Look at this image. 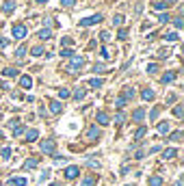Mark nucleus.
I'll list each match as a JSON object with an SVG mask.
<instances>
[{
	"label": "nucleus",
	"instance_id": "obj_1",
	"mask_svg": "<svg viewBox=\"0 0 184 186\" xmlns=\"http://www.w3.org/2000/svg\"><path fill=\"white\" fill-rule=\"evenodd\" d=\"M83 65H85V58L74 54V56H72V61H69V65H67V72H69V74H76V72H78Z\"/></svg>",
	"mask_w": 184,
	"mask_h": 186
},
{
	"label": "nucleus",
	"instance_id": "obj_2",
	"mask_svg": "<svg viewBox=\"0 0 184 186\" xmlns=\"http://www.w3.org/2000/svg\"><path fill=\"white\" fill-rule=\"evenodd\" d=\"M26 35H28V28H26L24 24H15V26L11 28V37H13V39H24Z\"/></svg>",
	"mask_w": 184,
	"mask_h": 186
},
{
	"label": "nucleus",
	"instance_id": "obj_3",
	"mask_svg": "<svg viewBox=\"0 0 184 186\" xmlns=\"http://www.w3.org/2000/svg\"><path fill=\"white\" fill-rule=\"evenodd\" d=\"M100 22H102V13H95V15H91V17L80 20V26L87 28V26H95V24H100Z\"/></svg>",
	"mask_w": 184,
	"mask_h": 186
},
{
	"label": "nucleus",
	"instance_id": "obj_4",
	"mask_svg": "<svg viewBox=\"0 0 184 186\" xmlns=\"http://www.w3.org/2000/svg\"><path fill=\"white\" fill-rule=\"evenodd\" d=\"M54 149H56V143L52 139L41 141V151H44V154H54Z\"/></svg>",
	"mask_w": 184,
	"mask_h": 186
},
{
	"label": "nucleus",
	"instance_id": "obj_5",
	"mask_svg": "<svg viewBox=\"0 0 184 186\" xmlns=\"http://www.w3.org/2000/svg\"><path fill=\"white\" fill-rule=\"evenodd\" d=\"M95 126H108V121H111V117H108V113H104V110H100L97 115H95Z\"/></svg>",
	"mask_w": 184,
	"mask_h": 186
},
{
	"label": "nucleus",
	"instance_id": "obj_6",
	"mask_svg": "<svg viewBox=\"0 0 184 186\" xmlns=\"http://www.w3.org/2000/svg\"><path fill=\"white\" fill-rule=\"evenodd\" d=\"M78 175H80V167L72 165V167L65 169V178H67V180H74V178H78Z\"/></svg>",
	"mask_w": 184,
	"mask_h": 186
},
{
	"label": "nucleus",
	"instance_id": "obj_7",
	"mask_svg": "<svg viewBox=\"0 0 184 186\" xmlns=\"http://www.w3.org/2000/svg\"><path fill=\"white\" fill-rule=\"evenodd\" d=\"M100 139V128H97V126H91V128H89V130H87V141H97Z\"/></svg>",
	"mask_w": 184,
	"mask_h": 186
},
{
	"label": "nucleus",
	"instance_id": "obj_8",
	"mask_svg": "<svg viewBox=\"0 0 184 186\" xmlns=\"http://www.w3.org/2000/svg\"><path fill=\"white\" fill-rule=\"evenodd\" d=\"M2 76H7V78H17L20 72H17L15 67H4V69H2Z\"/></svg>",
	"mask_w": 184,
	"mask_h": 186
},
{
	"label": "nucleus",
	"instance_id": "obj_9",
	"mask_svg": "<svg viewBox=\"0 0 184 186\" xmlns=\"http://www.w3.org/2000/svg\"><path fill=\"white\" fill-rule=\"evenodd\" d=\"M20 87L22 89H31L33 87V78L31 76H20Z\"/></svg>",
	"mask_w": 184,
	"mask_h": 186
},
{
	"label": "nucleus",
	"instance_id": "obj_10",
	"mask_svg": "<svg viewBox=\"0 0 184 186\" xmlns=\"http://www.w3.org/2000/svg\"><path fill=\"white\" fill-rule=\"evenodd\" d=\"M61 110H63V104H61L59 100H52V102H50V113H54V115H59Z\"/></svg>",
	"mask_w": 184,
	"mask_h": 186
},
{
	"label": "nucleus",
	"instance_id": "obj_11",
	"mask_svg": "<svg viewBox=\"0 0 184 186\" xmlns=\"http://www.w3.org/2000/svg\"><path fill=\"white\" fill-rule=\"evenodd\" d=\"M132 119H134L137 123H141V121L145 119V108H137V110L132 113Z\"/></svg>",
	"mask_w": 184,
	"mask_h": 186
},
{
	"label": "nucleus",
	"instance_id": "obj_12",
	"mask_svg": "<svg viewBox=\"0 0 184 186\" xmlns=\"http://www.w3.org/2000/svg\"><path fill=\"white\" fill-rule=\"evenodd\" d=\"M2 11H4V13H13V11H15V2H13V0H4Z\"/></svg>",
	"mask_w": 184,
	"mask_h": 186
},
{
	"label": "nucleus",
	"instance_id": "obj_13",
	"mask_svg": "<svg viewBox=\"0 0 184 186\" xmlns=\"http://www.w3.org/2000/svg\"><path fill=\"white\" fill-rule=\"evenodd\" d=\"M176 156H178V149H173V147H169V149L163 151V158H165V160H171V158H176Z\"/></svg>",
	"mask_w": 184,
	"mask_h": 186
},
{
	"label": "nucleus",
	"instance_id": "obj_14",
	"mask_svg": "<svg viewBox=\"0 0 184 186\" xmlns=\"http://www.w3.org/2000/svg\"><path fill=\"white\" fill-rule=\"evenodd\" d=\"M26 178H11L9 180V186H26Z\"/></svg>",
	"mask_w": 184,
	"mask_h": 186
},
{
	"label": "nucleus",
	"instance_id": "obj_15",
	"mask_svg": "<svg viewBox=\"0 0 184 186\" xmlns=\"http://www.w3.org/2000/svg\"><path fill=\"white\" fill-rule=\"evenodd\" d=\"M176 76H178L176 72H167V74H163V78H160V80L167 85V82H173V80H176Z\"/></svg>",
	"mask_w": 184,
	"mask_h": 186
},
{
	"label": "nucleus",
	"instance_id": "obj_16",
	"mask_svg": "<svg viewBox=\"0 0 184 186\" xmlns=\"http://www.w3.org/2000/svg\"><path fill=\"white\" fill-rule=\"evenodd\" d=\"M147 186H163V178L160 175H152L147 180Z\"/></svg>",
	"mask_w": 184,
	"mask_h": 186
},
{
	"label": "nucleus",
	"instance_id": "obj_17",
	"mask_svg": "<svg viewBox=\"0 0 184 186\" xmlns=\"http://www.w3.org/2000/svg\"><path fill=\"white\" fill-rule=\"evenodd\" d=\"M37 37L46 41V39H50V37H52V30H50V28H41V30L37 33Z\"/></svg>",
	"mask_w": 184,
	"mask_h": 186
},
{
	"label": "nucleus",
	"instance_id": "obj_18",
	"mask_svg": "<svg viewBox=\"0 0 184 186\" xmlns=\"http://www.w3.org/2000/svg\"><path fill=\"white\" fill-rule=\"evenodd\" d=\"M126 104H128V100H126L124 95H119V97L115 100V108H117V110H121V108H124Z\"/></svg>",
	"mask_w": 184,
	"mask_h": 186
},
{
	"label": "nucleus",
	"instance_id": "obj_19",
	"mask_svg": "<svg viewBox=\"0 0 184 186\" xmlns=\"http://www.w3.org/2000/svg\"><path fill=\"white\" fill-rule=\"evenodd\" d=\"M39 139V132H37V130H28V132H26V141H28V143H33V141H37Z\"/></svg>",
	"mask_w": 184,
	"mask_h": 186
},
{
	"label": "nucleus",
	"instance_id": "obj_20",
	"mask_svg": "<svg viewBox=\"0 0 184 186\" xmlns=\"http://www.w3.org/2000/svg\"><path fill=\"white\" fill-rule=\"evenodd\" d=\"M37 165H39V160H37V158H28V160L24 162V169H35Z\"/></svg>",
	"mask_w": 184,
	"mask_h": 186
},
{
	"label": "nucleus",
	"instance_id": "obj_21",
	"mask_svg": "<svg viewBox=\"0 0 184 186\" xmlns=\"http://www.w3.org/2000/svg\"><path fill=\"white\" fill-rule=\"evenodd\" d=\"M102 85H104L102 78H91V80H89V87H93V89H100Z\"/></svg>",
	"mask_w": 184,
	"mask_h": 186
},
{
	"label": "nucleus",
	"instance_id": "obj_22",
	"mask_svg": "<svg viewBox=\"0 0 184 186\" xmlns=\"http://www.w3.org/2000/svg\"><path fill=\"white\" fill-rule=\"evenodd\" d=\"M141 97L149 102V100H154V91H152V89H143V91H141Z\"/></svg>",
	"mask_w": 184,
	"mask_h": 186
},
{
	"label": "nucleus",
	"instance_id": "obj_23",
	"mask_svg": "<svg viewBox=\"0 0 184 186\" xmlns=\"http://www.w3.org/2000/svg\"><path fill=\"white\" fill-rule=\"evenodd\" d=\"M61 56H63V58H72V56H74V50H72V48H61Z\"/></svg>",
	"mask_w": 184,
	"mask_h": 186
},
{
	"label": "nucleus",
	"instance_id": "obj_24",
	"mask_svg": "<svg viewBox=\"0 0 184 186\" xmlns=\"http://www.w3.org/2000/svg\"><path fill=\"white\" fill-rule=\"evenodd\" d=\"M145 132H147V128H145V126H141L137 132H134V141H141L143 137H145Z\"/></svg>",
	"mask_w": 184,
	"mask_h": 186
},
{
	"label": "nucleus",
	"instance_id": "obj_25",
	"mask_svg": "<svg viewBox=\"0 0 184 186\" xmlns=\"http://www.w3.org/2000/svg\"><path fill=\"white\" fill-rule=\"evenodd\" d=\"M121 95H124L126 100H132V97H134V89H132V87H126V89H124V93H121Z\"/></svg>",
	"mask_w": 184,
	"mask_h": 186
},
{
	"label": "nucleus",
	"instance_id": "obj_26",
	"mask_svg": "<svg viewBox=\"0 0 184 186\" xmlns=\"http://www.w3.org/2000/svg\"><path fill=\"white\" fill-rule=\"evenodd\" d=\"M85 89H83V87H78V89H76V91H74V100H78V102H80V100H83V97H85Z\"/></svg>",
	"mask_w": 184,
	"mask_h": 186
},
{
	"label": "nucleus",
	"instance_id": "obj_27",
	"mask_svg": "<svg viewBox=\"0 0 184 186\" xmlns=\"http://www.w3.org/2000/svg\"><path fill=\"white\" fill-rule=\"evenodd\" d=\"M158 132H160V134H167V132H169V123H167V121H160V123H158Z\"/></svg>",
	"mask_w": 184,
	"mask_h": 186
},
{
	"label": "nucleus",
	"instance_id": "obj_28",
	"mask_svg": "<svg viewBox=\"0 0 184 186\" xmlns=\"http://www.w3.org/2000/svg\"><path fill=\"white\" fill-rule=\"evenodd\" d=\"M0 156H2V160H9L11 158V147H2L0 149Z\"/></svg>",
	"mask_w": 184,
	"mask_h": 186
},
{
	"label": "nucleus",
	"instance_id": "obj_29",
	"mask_svg": "<svg viewBox=\"0 0 184 186\" xmlns=\"http://www.w3.org/2000/svg\"><path fill=\"white\" fill-rule=\"evenodd\" d=\"M93 184H95V178H93V175H87V178L80 182V186H93Z\"/></svg>",
	"mask_w": 184,
	"mask_h": 186
},
{
	"label": "nucleus",
	"instance_id": "obj_30",
	"mask_svg": "<svg viewBox=\"0 0 184 186\" xmlns=\"http://www.w3.org/2000/svg\"><path fill=\"white\" fill-rule=\"evenodd\" d=\"M69 95H72V93H69V89H65V87H63V89H59V97H61V100H67Z\"/></svg>",
	"mask_w": 184,
	"mask_h": 186
},
{
	"label": "nucleus",
	"instance_id": "obj_31",
	"mask_svg": "<svg viewBox=\"0 0 184 186\" xmlns=\"http://www.w3.org/2000/svg\"><path fill=\"white\" fill-rule=\"evenodd\" d=\"M165 39H167L169 44H173V41H178V33H167V35H165Z\"/></svg>",
	"mask_w": 184,
	"mask_h": 186
},
{
	"label": "nucleus",
	"instance_id": "obj_32",
	"mask_svg": "<svg viewBox=\"0 0 184 186\" xmlns=\"http://www.w3.org/2000/svg\"><path fill=\"white\" fill-rule=\"evenodd\" d=\"M22 132H24V126H22V123H17V126H13V137H20Z\"/></svg>",
	"mask_w": 184,
	"mask_h": 186
},
{
	"label": "nucleus",
	"instance_id": "obj_33",
	"mask_svg": "<svg viewBox=\"0 0 184 186\" xmlns=\"http://www.w3.org/2000/svg\"><path fill=\"white\" fill-rule=\"evenodd\" d=\"M173 26H176V28L180 30V28L184 26V20H182V17H173Z\"/></svg>",
	"mask_w": 184,
	"mask_h": 186
},
{
	"label": "nucleus",
	"instance_id": "obj_34",
	"mask_svg": "<svg viewBox=\"0 0 184 186\" xmlns=\"http://www.w3.org/2000/svg\"><path fill=\"white\" fill-rule=\"evenodd\" d=\"M24 54H26V46H20L17 50H15V56H17V58H22Z\"/></svg>",
	"mask_w": 184,
	"mask_h": 186
},
{
	"label": "nucleus",
	"instance_id": "obj_35",
	"mask_svg": "<svg viewBox=\"0 0 184 186\" xmlns=\"http://www.w3.org/2000/svg\"><path fill=\"white\" fill-rule=\"evenodd\" d=\"M33 56H44V48L35 46V48H33Z\"/></svg>",
	"mask_w": 184,
	"mask_h": 186
},
{
	"label": "nucleus",
	"instance_id": "obj_36",
	"mask_svg": "<svg viewBox=\"0 0 184 186\" xmlns=\"http://www.w3.org/2000/svg\"><path fill=\"white\" fill-rule=\"evenodd\" d=\"M173 115H176V117H182V115H184V108H182V104H178V106L173 108Z\"/></svg>",
	"mask_w": 184,
	"mask_h": 186
},
{
	"label": "nucleus",
	"instance_id": "obj_37",
	"mask_svg": "<svg viewBox=\"0 0 184 186\" xmlns=\"http://www.w3.org/2000/svg\"><path fill=\"white\" fill-rule=\"evenodd\" d=\"M158 22H163V24H167V22H171V15H169V13H163V15L158 17Z\"/></svg>",
	"mask_w": 184,
	"mask_h": 186
},
{
	"label": "nucleus",
	"instance_id": "obj_38",
	"mask_svg": "<svg viewBox=\"0 0 184 186\" xmlns=\"http://www.w3.org/2000/svg\"><path fill=\"white\" fill-rule=\"evenodd\" d=\"M113 24H115V26H121V24H124V15H115V17H113Z\"/></svg>",
	"mask_w": 184,
	"mask_h": 186
},
{
	"label": "nucleus",
	"instance_id": "obj_39",
	"mask_svg": "<svg viewBox=\"0 0 184 186\" xmlns=\"http://www.w3.org/2000/svg\"><path fill=\"white\" fill-rule=\"evenodd\" d=\"M128 37V30L126 28H119V33H117V39H126Z\"/></svg>",
	"mask_w": 184,
	"mask_h": 186
},
{
	"label": "nucleus",
	"instance_id": "obj_40",
	"mask_svg": "<svg viewBox=\"0 0 184 186\" xmlns=\"http://www.w3.org/2000/svg\"><path fill=\"white\" fill-rule=\"evenodd\" d=\"M147 72H149V74L158 72V65H156V63H149V65H147Z\"/></svg>",
	"mask_w": 184,
	"mask_h": 186
},
{
	"label": "nucleus",
	"instance_id": "obj_41",
	"mask_svg": "<svg viewBox=\"0 0 184 186\" xmlns=\"http://www.w3.org/2000/svg\"><path fill=\"white\" fill-rule=\"evenodd\" d=\"M93 72H104V63H95L93 65Z\"/></svg>",
	"mask_w": 184,
	"mask_h": 186
},
{
	"label": "nucleus",
	"instance_id": "obj_42",
	"mask_svg": "<svg viewBox=\"0 0 184 186\" xmlns=\"http://www.w3.org/2000/svg\"><path fill=\"white\" fill-rule=\"evenodd\" d=\"M158 113H160V108H152V113H149V119H156V117H158Z\"/></svg>",
	"mask_w": 184,
	"mask_h": 186
},
{
	"label": "nucleus",
	"instance_id": "obj_43",
	"mask_svg": "<svg viewBox=\"0 0 184 186\" xmlns=\"http://www.w3.org/2000/svg\"><path fill=\"white\" fill-rule=\"evenodd\" d=\"M124 119H126V117H124V113H117V115H115V123H121Z\"/></svg>",
	"mask_w": 184,
	"mask_h": 186
},
{
	"label": "nucleus",
	"instance_id": "obj_44",
	"mask_svg": "<svg viewBox=\"0 0 184 186\" xmlns=\"http://www.w3.org/2000/svg\"><path fill=\"white\" fill-rule=\"evenodd\" d=\"M182 139V132H180V130H178V132H173V134H171V141H180Z\"/></svg>",
	"mask_w": 184,
	"mask_h": 186
},
{
	"label": "nucleus",
	"instance_id": "obj_45",
	"mask_svg": "<svg viewBox=\"0 0 184 186\" xmlns=\"http://www.w3.org/2000/svg\"><path fill=\"white\" fill-rule=\"evenodd\" d=\"M169 54H171V52H169V50H160V52H158V56H160V58H167V56H169Z\"/></svg>",
	"mask_w": 184,
	"mask_h": 186
},
{
	"label": "nucleus",
	"instance_id": "obj_46",
	"mask_svg": "<svg viewBox=\"0 0 184 186\" xmlns=\"http://www.w3.org/2000/svg\"><path fill=\"white\" fill-rule=\"evenodd\" d=\"M154 9H158V11H163V9H167L163 2H154Z\"/></svg>",
	"mask_w": 184,
	"mask_h": 186
},
{
	"label": "nucleus",
	"instance_id": "obj_47",
	"mask_svg": "<svg viewBox=\"0 0 184 186\" xmlns=\"http://www.w3.org/2000/svg\"><path fill=\"white\" fill-rule=\"evenodd\" d=\"M100 39H102V41H104V44H106V41H108V39H111V35H108V33H102V35H100Z\"/></svg>",
	"mask_w": 184,
	"mask_h": 186
},
{
	"label": "nucleus",
	"instance_id": "obj_48",
	"mask_svg": "<svg viewBox=\"0 0 184 186\" xmlns=\"http://www.w3.org/2000/svg\"><path fill=\"white\" fill-rule=\"evenodd\" d=\"M100 54H102V58H108V56H111V54H108V50H106V48H102V50H100Z\"/></svg>",
	"mask_w": 184,
	"mask_h": 186
},
{
	"label": "nucleus",
	"instance_id": "obj_49",
	"mask_svg": "<svg viewBox=\"0 0 184 186\" xmlns=\"http://www.w3.org/2000/svg\"><path fill=\"white\" fill-rule=\"evenodd\" d=\"M74 2H76V0H61V4H63V7H72Z\"/></svg>",
	"mask_w": 184,
	"mask_h": 186
},
{
	"label": "nucleus",
	"instance_id": "obj_50",
	"mask_svg": "<svg viewBox=\"0 0 184 186\" xmlns=\"http://www.w3.org/2000/svg\"><path fill=\"white\" fill-rule=\"evenodd\" d=\"M69 44H72V39H69V37H63V41H61V48H63V46H69Z\"/></svg>",
	"mask_w": 184,
	"mask_h": 186
},
{
	"label": "nucleus",
	"instance_id": "obj_51",
	"mask_svg": "<svg viewBox=\"0 0 184 186\" xmlns=\"http://www.w3.org/2000/svg\"><path fill=\"white\" fill-rule=\"evenodd\" d=\"M7 44H9V39H7V37H0V48H4Z\"/></svg>",
	"mask_w": 184,
	"mask_h": 186
},
{
	"label": "nucleus",
	"instance_id": "obj_52",
	"mask_svg": "<svg viewBox=\"0 0 184 186\" xmlns=\"http://www.w3.org/2000/svg\"><path fill=\"white\" fill-rule=\"evenodd\" d=\"M176 2H178V0H163V4H165V7H169V4H176Z\"/></svg>",
	"mask_w": 184,
	"mask_h": 186
},
{
	"label": "nucleus",
	"instance_id": "obj_53",
	"mask_svg": "<svg viewBox=\"0 0 184 186\" xmlns=\"http://www.w3.org/2000/svg\"><path fill=\"white\" fill-rule=\"evenodd\" d=\"M137 160H141V158H145V151H137V156H134Z\"/></svg>",
	"mask_w": 184,
	"mask_h": 186
},
{
	"label": "nucleus",
	"instance_id": "obj_54",
	"mask_svg": "<svg viewBox=\"0 0 184 186\" xmlns=\"http://www.w3.org/2000/svg\"><path fill=\"white\" fill-rule=\"evenodd\" d=\"M35 2H37V4H46L48 0H35Z\"/></svg>",
	"mask_w": 184,
	"mask_h": 186
},
{
	"label": "nucleus",
	"instance_id": "obj_55",
	"mask_svg": "<svg viewBox=\"0 0 184 186\" xmlns=\"http://www.w3.org/2000/svg\"><path fill=\"white\" fill-rule=\"evenodd\" d=\"M176 186H182V180H178V182H176Z\"/></svg>",
	"mask_w": 184,
	"mask_h": 186
},
{
	"label": "nucleus",
	"instance_id": "obj_56",
	"mask_svg": "<svg viewBox=\"0 0 184 186\" xmlns=\"http://www.w3.org/2000/svg\"><path fill=\"white\" fill-rule=\"evenodd\" d=\"M0 89H7V87H4V85H2V80H0Z\"/></svg>",
	"mask_w": 184,
	"mask_h": 186
},
{
	"label": "nucleus",
	"instance_id": "obj_57",
	"mask_svg": "<svg viewBox=\"0 0 184 186\" xmlns=\"http://www.w3.org/2000/svg\"><path fill=\"white\" fill-rule=\"evenodd\" d=\"M50 186H59V184H50Z\"/></svg>",
	"mask_w": 184,
	"mask_h": 186
},
{
	"label": "nucleus",
	"instance_id": "obj_58",
	"mask_svg": "<svg viewBox=\"0 0 184 186\" xmlns=\"http://www.w3.org/2000/svg\"><path fill=\"white\" fill-rule=\"evenodd\" d=\"M0 139H2V132H0Z\"/></svg>",
	"mask_w": 184,
	"mask_h": 186
}]
</instances>
